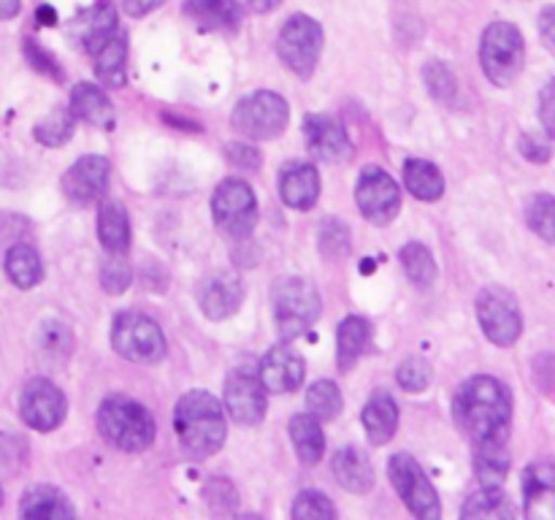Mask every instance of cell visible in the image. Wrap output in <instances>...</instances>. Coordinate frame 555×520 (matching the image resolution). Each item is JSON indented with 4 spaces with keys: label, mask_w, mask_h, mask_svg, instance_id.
<instances>
[{
    "label": "cell",
    "mask_w": 555,
    "mask_h": 520,
    "mask_svg": "<svg viewBox=\"0 0 555 520\" xmlns=\"http://www.w3.org/2000/svg\"><path fill=\"white\" fill-rule=\"evenodd\" d=\"M453 417L472 447L507 444L513 426V395L496 377L477 374L466 379L453 399Z\"/></svg>",
    "instance_id": "cell-1"
},
{
    "label": "cell",
    "mask_w": 555,
    "mask_h": 520,
    "mask_svg": "<svg viewBox=\"0 0 555 520\" xmlns=\"http://www.w3.org/2000/svg\"><path fill=\"white\" fill-rule=\"evenodd\" d=\"M173 428L182 450L195 460L209 458L225 444V415L220 401L206 390H190L177 401Z\"/></svg>",
    "instance_id": "cell-2"
},
{
    "label": "cell",
    "mask_w": 555,
    "mask_h": 520,
    "mask_svg": "<svg viewBox=\"0 0 555 520\" xmlns=\"http://www.w3.org/2000/svg\"><path fill=\"white\" fill-rule=\"evenodd\" d=\"M98 431L122 453H144L155 442V417L130 395H108L98 406Z\"/></svg>",
    "instance_id": "cell-3"
},
{
    "label": "cell",
    "mask_w": 555,
    "mask_h": 520,
    "mask_svg": "<svg viewBox=\"0 0 555 520\" xmlns=\"http://www.w3.org/2000/svg\"><path fill=\"white\" fill-rule=\"evenodd\" d=\"M526 63V43L513 22H491L480 41V65L496 87H509Z\"/></svg>",
    "instance_id": "cell-4"
},
{
    "label": "cell",
    "mask_w": 555,
    "mask_h": 520,
    "mask_svg": "<svg viewBox=\"0 0 555 520\" xmlns=\"http://www.w3.org/2000/svg\"><path fill=\"white\" fill-rule=\"evenodd\" d=\"M271 301H274L276 330L285 341L307 334L320 317V292L307 280H298V276H287V280L276 282Z\"/></svg>",
    "instance_id": "cell-5"
},
{
    "label": "cell",
    "mask_w": 555,
    "mask_h": 520,
    "mask_svg": "<svg viewBox=\"0 0 555 520\" xmlns=\"http://www.w3.org/2000/svg\"><path fill=\"white\" fill-rule=\"evenodd\" d=\"M233 130L253 141H271L276 135L285 133L287 122H291V108L287 101L276 92L258 90L244 95L233 108Z\"/></svg>",
    "instance_id": "cell-6"
},
{
    "label": "cell",
    "mask_w": 555,
    "mask_h": 520,
    "mask_svg": "<svg viewBox=\"0 0 555 520\" xmlns=\"http://www.w3.org/2000/svg\"><path fill=\"white\" fill-rule=\"evenodd\" d=\"M112 347L133 363H157L168 350L160 325L141 312L117 314L112 325Z\"/></svg>",
    "instance_id": "cell-7"
},
{
    "label": "cell",
    "mask_w": 555,
    "mask_h": 520,
    "mask_svg": "<svg viewBox=\"0 0 555 520\" xmlns=\"http://www.w3.org/2000/svg\"><path fill=\"white\" fill-rule=\"evenodd\" d=\"M323 52V27L309 14H296L282 25L276 38V54L301 79H309L318 68Z\"/></svg>",
    "instance_id": "cell-8"
},
{
    "label": "cell",
    "mask_w": 555,
    "mask_h": 520,
    "mask_svg": "<svg viewBox=\"0 0 555 520\" xmlns=\"http://www.w3.org/2000/svg\"><path fill=\"white\" fill-rule=\"evenodd\" d=\"M211 217L231 238H247L258 225V200L244 179H225L211 195Z\"/></svg>",
    "instance_id": "cell-9"
},
{
    "label": "cell",
    "mask_w": 555,
    "mask_h": 520,
    "mask_svg": "<svg viewBox=\"0 0 555 520\" xmlns=\"http://www.w3.org/2000/svg\"><path fill=\"white\" fill-rule=\"evenodd\" d=\"M390 482H393L396 493L401 496V502L406 504L415 518L421 520H437L442 515V507H439V496L434 491L431 480L426 477L423 466L417 464L412 455L396 453L388 464Z\"/></svg>",
    "instance_id": "cell-10"
},
{
    "label": "cell",
    "mask_w": 555,
    "mask_h": 520,
    "mask_svg": "<svg viewBox=\"0 0 555 520\" xmlns=\"http://www.w3.org/2000/svg\"><path fill=\"white\" fill-rule=\"evenodd\" d=\"M477 320L496 347H513L524 334V314L518 301L504 287H486L477 296Z\"/></svg>",
    "instance_id": "cell-11"
},
{
    "label": "cell",
    "mask_w": 555,
    "mask_h": 520,
    "mask_svg": "<svg viewBox=\"0 0 555 520\" xmlns=\"http://www.w3.org/2000/svg\"><path fill=\"white\" fill-rule=\"evenodd\" d=\"M356 200L358 209L363 211L372 225H388L396 220V214L401 211V190L393 182L390 173H385L383 168L369 166L363 168L361 177H358L356 187Z\"/></svg>",
    "instance_id": "cell-12"
},
{
    "label": "cell",
    "mask_w": 555,
    "mask_h": 520,
    "mask_svg": "<svg viewBox=\"0 0 555 520\" xmlns=\"http://www.w3.org/2000/svg\"><path fill=\"white\" fill-rule=\"evenodd\" d=\"M65 412H68V401H65L63 390L49 379H30L22 388L20 415L33 431H54L65 420Z\"/></svg>",
    "instance_id": "cell-13"
},
{
    "label": "cell",
    "mask_w": 555,
    "mask_h": 520,
    "mask_svg": "<svg viewBox=\"0 0 555 520\" xmlns=\"http://www.w3.org/2000/svg\"><path fill=\"white\" fill-rule=\"evenodd\" d=\"M225 412L238 426H258L266 417V388L253 368H233L225 379Z\"/></svg>",
    "instance_id": "cell-14"
},
{
    "label": "cell",
    "mask_w": 555,
    "mask_h": 520,
    "mask_svg": "<svg viewBox=\"0 0 555 520\" xmlns=\"http://www.w3.org/2000/svg\"><path fill=\"white\" fill-rule=\"evenodd\" d=\"M108 173H112V166H108L106 157L85 155L81 160H76L74 166L65 171L63 177L65 198L76 206L98 204L108 190Z\"/></svg>",
    "instance_id": "cell-15"
},
{
    "label": "cell",
    "mask_w": 555,
    "mask_h": 520,
    "mask_svg": "<svg viewBox=\"0 0 555 520\" xmlns=\"http://www.w3.org/2000/svg\"><path fill=\"white\" fill-rule=\"evenodd\" d=\"M304 141L307 150L323 162H347L352 157V141L336 119L325 114H309L304 119Z\"/></svg>",
    "instance_id": "cell-16"
},
{
    "label": "cell",
    "mask_w": 555,
    "mask_h": 520,
    "mask_svg": "<svg viewBox=\"0 0 555 520\" xmlns=\"http://www.w3.org/2000/svg\"><path fill=\"white\" fill-rule=\"evenodd\" d=\"M304 374H307V363L287 344L271 347L258 366L260 382L271 393H293L304 382Z\"/></svg>",
    "instance_id": "cell-17"
},
{
    "label": "cell",
    "mask_w": 555,
    "mask_h": 520,
    "mask_svg": "<svg viewBox=\"0 0 555 520\" xmlns=\"http://www.w3.org/2000/svg\"><path fill=\"white\" fill-rule=\"evenodd\" d=\"M526 518L555 520V460H537L524 471Z\"/></svg>",
    "instance_id": "cell-18"
},
{
    "label": "cell",
    "mask_w": 555,
    "mask_h": 520,
    "mask_svg": "<svg viewBox=\"0 0 555 520\" xmlns=\"http://www.w3.org/2000/svg\"><path fill=\"white\" fill-rule=\"evenodd\" d=\"M244 301V285L231 271L209 276L198 290L201 312L209 320H228L238 312Z\"/></svg>",
    "instance_id": "cell-19"
},
{
    "label": "cell",
    "mask_w": 555,
    "mask_h": 520,
    "mask_svg": "<svg viewBox=\"0 0 555 520\" xmlns=\"http://www.w3.org/2000/svg\"><path fill=\"white\" fill-rule=\"evenodd\" d=\"M280 195L291 209L309 211L320 198V173L312 162H291L282 171Z\"/></svg>",
    "instance_id": "cell-20"
},
{
    "label": "cell",
    "mask_w": 555,
    "mask_h": 520,
    "mask_svg": "<svg viewBox=\"0 0 555 520\" xmlns=\"http://www.w3.org/2000/svg\"><path fill=\"white\" fill-rule=\"evenodd\" d=\"M182 9L206 32H236L242 25V5L236 0H184Z\"/></svg>",
    "instance_id": "cell-21"
},
{
    "label": "cell",
    "mask_w": 555,
    "mask_h": 520,
    "mask_svg": "<svg viewBox=\"0 0 555 520\" xmlns=\"http://www.w3.org/2000/svg\"><path fill=\"white\" fill-rule=\"evenodd\" d=\"M363 428H366V437L374 447H383L393 439L396 428H399V406H396L393 395L388 390H374L369 395L366 406L361 412Z\"/></svg>",
    "instance_id": "cell-22"
},
{
    "label": "cell",
    "mask_w": 555,
    "mask_h": 520,
    "mask_svg": "<svg viewBox=\"0 0 555 520\" xmlns=\"http://www.w3.org/2000/svg\"><path fill=\"white\" fill-rule=\"evenodd\" d=\"M20 515L27 520H65L76 518V507L63 491L52 485H33L25 491L20 504Z\"/></svg>",
    "instance_id": "cell-23"
},
{
    "label": "cell",
    "mask_w": 555,
    "mask_h": 520,
    "mask_svg": "<svg viewBox=\"0 0 555 520\" xmlns=\"http://www.w3.org/2000/svg\"><path fill=\"white\" fill-rule=\"evenodd\" d=\"M74 27L76 41L92 54L106 38H112L117 32V11H114V3L112 0H98L79 20H74Z\"/></svg>",
    "instance_id": "cell-24"
},
{
    "label": "cell",
    "mask_w": 555,
    "mask_h": 520,
    "mask_svg": "<svg viewBox=\"0 0 555 520\" xmlns=\"http://www.w3.org/2000/svg\"><path fill=\"white\" fill-rule=\"evenodd\" d=\"M336 482L350 493H369L374 487V466L358 447H341L331 460Z\"/></svg>",
    "instance_id": "cell-25"
},
{
    "label": "cell",
    "mask_w": 555,
    "mask_h": 520,
    "mask_svg": "<svg viewBox=\"0 0 555 520\" xmlns=\"http://www.w3.org/2000/svg\"><path fill=\"white\" fill-rule=\"evenodd\" d=\"M372 347V325L369 320L358 317V314H350L339 323V330H336V361H339L341 372H350L366 350Z\"/></svg>",
    "instance_id": "cell-26"
},
{
    "label": "cell",
    "mask_w": 555,
    "mask_h": 520,
    "mask_svg": "<svg viewBox=\"0 0 555 520\" xmlns=\"http://www.w3.org/2000/svg\"><path fill=\"white\" fill-rule=\"evenodd\" d=\"M70 112L76 119H85L95 128H112L114 125V106L108 95L101 87L87 84V81L76 84L70 92Z\"/></svg>",
    "instance_id": "cell-27"
},
{
    "label": "cell",
    "mask_w": 555,
    "mask_h": 520,
    "mask_svg": "<svg viewBox=\"0 0 555 520\" xmlns=\"http://www.w3.org/2000/svg\"><path fill=\"white\" fill-rule=\"evenodd\" d=\"M95 60V76L101 79L103 87H122L125 84V70H128V41L119 32L101 43L92 52Z\"/></svg>",
    "instance_id": "cell-28"
},
{
    "label": "cell",
    "mask_w": 555,
    "mask_h": 520,
    "mask_svg": "<svg viewBox=\"0 0 555 520\" xmlns=\"http://www.w3.org/2000/svg\"><path fill=\"white\" fill-rule=\"evenodd\" d=\"M291 439L293 447H296L298 460L307 466L320 464L325 453V437H323V426L314 415L304 412V415H296L291 420Z\"/></svg>",
    "instance_id": "cell-29"
},
{
    "label": "cell",
    "mask_w": 555,
    "mask_h": 520,
    "mask_svg": "<svg viewBox=\"0 0 555 520\" xmlns=\"http://www.w3.org/2000/svg\"><path fill=\"white\" fill-rule=\"evenodd\" d=\"M98 238L108 255H125L130 247L128 211L119 204H103L98 214Z\"/></svg>",
    "instance_id": "cell-30"
},
{
    "label": "cell",
    "mask_w": 555,
    "mask_h": 520,
    "mask_svg": "<svg viewBox=\"0 0 555 520\" xmlns=\"http://www.w3.org/2000/svg\"><path fill=\"white\" fill-rule=\"evenodd\" d=\"M404 184L417 200H434L442 198L444 193V177L434 162L421 160V157H412L404 162Z\"/></svg>",
    "instance_id": "cell-31"
},
{
    "label": "cell",
    "mask_w": 555,
    "mask_h": 520,
    "mask_svg": "<svg viewBox=\"0 0 555 520\" xmlns=\"http://www.w3.org/2000/svg\"><path fill=\"white\" fill-rule=\"evenodd\" d=\"M5 274L22 290H30L43 280V263L41 255L30 247V244H16L5 255Z\"/></svg>",
    "instance_id": "cell-32"
},
{
    "label": "cell",
    "mask_w": 555,
    "mask_h": 520,
    "mask_svg": "<svg viewBox=\"0 0 555 520\" xmlns=\"http://www.w3.org/2000/svg\"><path fill=\"white\" fill-rule=\"evenodd\" d=\"M461 518H515V507L502 485H482V491L466 498Z\"/></svg>",
    "instance_id": "cell-33"
},
{
    "label": "cell",
    "mask_w": 555,
    "mask_h": 520,
    "mask_svg": "<svg viewBox=\"0 0 555 520\" xmlns=\"http://www.w3.org/2000/svg\"><path fill=\"white\" fill-rule=\"evenodd\" d=\"M399 258H401V265H404L406 276H410L417 287H426L437 280V260H434L431 249L423 247L421 242L404 244Z\"/></svg>",
    "instance_id": "cell-34"
},
{
    "label": "cell",
    "mask_w": 555,
    "mask_h": 520,
    "mask_svg": "<svg viewBox=\"0 0 555 520\" xmlns=\"http://www.w3.org/2000/svg\"><path fill=\"white\" fill-rule=\"evenodd\" d=\"M475 471L482 485H502L509 471L507 444L493 447H475Z\"/></svg>",
    "instance_id": "cell-35"
},
{
    "label": "cell",
    "mask_w": 555,
    "mask_h": 520,
    "mask_svg": "<svg viewBox=\"0 0 555 520\" xmlns=\"http://www.w3.org/2000/svg\"><path fill=\"white\" fill-rule=\"evenodd\" d=\"M307 410L309 415L318 417L320 422L336 420L341 412V390L336 388L334 379H320L309 388L307 393Z\"/></svg>",
    "instance_id": "cell-36"
},
{
    "label": "cell",
    "mask_w": 555,
    "mask_h": 520,
    "mask_svg": "<svg viewBox=\"0 0 555 520\" xmlns=\"http://www.w3.org/2000/svg\"><path fill=\"white\" fill-rule=\"evenodd\" d=\"M76 117L70 108H54L49 117H43L41 122L36 125V139L41 141L43 146H63L65 141L74 135Z\"/></svg>",
    "instance_id": "cell-37"
},
{
    "label": "cell",
    "mask_w": 555,
    "mask_h": 520,
    "mask_svg": "<svg viewBox=\"0 0 555 520\" xmlns=\"http://www.w3.org/2000/svg\"><path fill=\"white\" fill-rule=\"evenodd\" d=\"M526 222L537 236L555 244V195H534L526 206Z\"/></svg>",
    "instance_id": "cell-38"
},
{
    "label": "cell",
    "mask_w": 555,
    "mask_h": 520,
    "mask_svg": "<svg viewBox=\"0 0 555 520\" xmlns=\"http://www.w3.org/2000/svg\"><path fill=\"white\" fill-rule=\"evenodd\" d=\"M423 79H426L428 92H431L437 101H453L455 92H459L455 74L448 68V63H442V60H428L426 68H423Z\"/></svg>",
    "instance_id": "cell-39"
},
{
    "label": "cell",
    "mask_w": 555,
    "mask_h": 520,
    "mask_svg": "<svg viewBox=\"0 0 555 520\" xmlns=\"http://www.w3.org/2000/svg\"><path fill=\"white\" fill-rule=\"evenodd\" d=\"M352 249L350 242V227L339 220H325L320 225V252L325 258L336 260V258H347Z\"/></svg>",
    "instance_id": "cell-40"
},
{
    "label": "cell",
    "mask_w": 555,
    "mask_h": 520,
    "mask_svg": "<svg viewBox=\"0 0 555 520\" xmlns=\"http://www.w3.org/2000/svg\"><path fill=\"white\" fill-rule=\"evenodd\" d=\"M293 518L301 520H334L336 507L331 504L328 496L320 491H301L298 493L296 504H293Z\"/></svg>",
    "instance_id": "cell-41"
},
{
    "label": "cell",
    "mask_w": 555,
    "mask_h": 520,
    "mask_svg": "<svg viewBox=\"0 0 555 520\" xmlns=\"http://www.w3.org/2000/svg\"><path fill=\"white\" fill-rule=\"evenodd\" d=\"M130 282H133V271H130L128 260L122 255H112L101 269L103 290L112 292V296H119V292L128 290Z\"/></svg>",
    "instance_id": "cell-42"
},
{
    "label": "cell",
    "mask_w": 555,
    "mask_h": 520,
    "mask_svg": "<svg viewBox=\"0 0 555 520\" xmlns=\"http://www.w3.org/2000/svg\"><path fill=\"white\" fill-rule=\"evenodd\" d=\"M399 385L410 393H423L431 385V366L423 358H406L399 366Z\"/></svg>",
    "instance_id": "cell-43"
},
{
    "label": "cell",
    "mask_w": 555,
    "mask_h": 520,
    "mask_svg": "<svg viewBox=\"0 0 555 520\" xmlns=\"http://www.w3.org/2000/svg\"><path fill=\"white\" fill-rule=\"evenodd\" d=\"M534 382L542 390V395L555 401V355L551 352L534 358Z\"/></svg>",
    "instance_id": "cell-44"
},
{
    "label": "cell",
    "mask_w": 555,
    "mask_h": 520,
    "mask_svg": "<svg viewBox=\"0 0 555 520\" xmlns=\"http://www.w3.org/2000/svg\"><path fill=\"white\" fill-rule=\"evenodd\" d=\"M225 157L236 168H244V171H255V168H260V162H263L260 152L249 144H228Z\"/></svg>",
    "instance_id": "cell-45"
},
{
    "label": "cell",
    "mask_w": 555,
    "mask_h": 520,
    "mask_svg": "<svg viewBox=\"0 0 555 520\" xmlns=\"http://www.w3.org/2000/svg\"><path fill=\"white\" fill-rule=\"evenodd\" d=\"M540 119L545 133L555 139V81L542 87L540 92Z\"/></svg>",
    "instance_id": "cell-46"
},
{
    "label": "cell",
    "mask_w": 555,
    "mask_h": 520,
    "mask_svg": "<svg viewBox=\"0 0 555 520\" xmlns=\"http://www.w3.org/2000/svg\"><path fill=\"white\" fill-rule=\"evenodd\" d=\"M25 54H27V60H30L33 68H36V70H43V74H49V76H52V79H63V70L57 68V63H54V60L49 57V54L43 52V49L38 47V43L27 41Z\"/></svg>",
    "instance_id": "cell-47"
},
{
    "label": "cell",
    "mask_w": 555,
    "mask_h": 520,
    "mask_svg": "<svg viewBox=\"0 0 555 520\" xmlns=\"http://www.w3.org/2000/svg\"><path fill=\"white\" fill-rule=\"evenodd\" d=\"M520 152H524V155L534 162L551 160V146L542 144V141H534L531 135H526V139L520 141Z\"/></svg>",
    "instance_id": "cell-48"
},
{
    "label": "cell",
    "mask_w": 555,
    "mask_h": 520,
    "mask_svg": "<svg viewBox=\"0 0 555 520\" xmlns=\"http://www.w3.org/2000/svg\"><path fill=\"white\" fill-rule=\"evenodd\" d=\"M540 36L551 47V52H555V5H547L540 14Z\"/></svg>",
    "instance_id": "cell-49"
},
{
    "label": "cell",
    "mask_w": 555,
    "mask_h": 520,
    "mask_svg": "<svg viewBox=\"0 0 555 520\" xmlns=\"http://www.w3.org/2000/svg\"><path fill=\"white\" fill-rule=\"evenodd\" d=\"M122 5H125V14L146 16V14H152L155 9H160L163 0H122Z\"/></svg>",
    "instance_id": "cell-50"
},
{
    "label": "cell",
    "mask_w": 555,
    "mask_h": 520,
    "mask_svg": "<svg viewBox=\"0 0 555 520\" xmlns=\"http://www.w3.org/2000/svg\"><path fill=\"white\" fill-rule=\"evenodd\" d=\"M242 5V11H255V14H269L274 11L282 0H236Z\"/></svg>",
    "instance_id": "cell-51"
},
{
    "label": "cell",
    "mask_w": 555,
    "mask_h": 520,
    "mask_svg": "<svg viewBox=\"0 0 555 520\" xmlns=\"http://www.w3.org/2000/svg\"><path fill=\"white\" fill-rule=\"evenodd\" d=\"M20 14V0H0V20H14Z\"/></svg>",
    "instance_id": "cell-52"
},
{
    "label": "cell",
    "mask_w": 555,
    "mask_h": 520,
    "mask_svg": "<svg viewBox=\"0 0 555 520\" xmlns=\"http://www.w3.org/2000/svg\"><path fill=\"white\" fill-rule=\"evenodd\" d=\"M0 504H3V487H0Z\"/></svg>",
    "instance_id": "cell-53"
}]
</instances>
